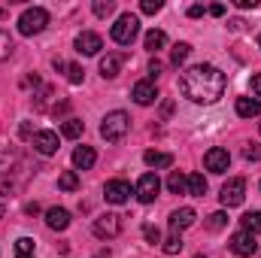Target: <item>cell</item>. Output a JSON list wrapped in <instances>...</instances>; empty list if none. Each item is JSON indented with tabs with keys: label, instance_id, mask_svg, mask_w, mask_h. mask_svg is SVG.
I'll return each mask as SVG.
<instances>
[{
	"label": "cell",
	"instance_id": "cell-1",
	"mask_svg": "<svg viewBox=\"0 0 261 258\" xmlns=\"http://www.w3.org/2000/svg\"><path fill=\"white\" fill-rule=\"evenodd\" d=\"M179 91L192 104H216L225 94V73L213 64H195L179 76Z\"/></svg>",
	"mask_w": 261,
	"mask_h": 258
},
{
	"label": "cell",
	"instance_id": "cell-2",
	"mask_svg": "<svg viewBox=\"0 0 261 258\" xmlns=\"http://www.w3.org/2000/svg\"><path fill=\"white\" fill-rule=\"evenodd\" d=\"M28 179V167L21 152H0V194H9L15 189H21Z\"/></svg>",
	"mask_w": 261,
	"mask_h": 258
},
{
	"label": "cell",
	"instance_id": "cell-3",
	"mask_svg": "<svg viewBox=\"0 0 261 258\" xmlns=\"http://www.w3.org/2000/svg\"><path fill=\"white\" fill-rule=\"evenodd\" d=\"M128 131H130V119H128V113H122V110L107 113L103 122H100V137L107 143H122L128 137Z\"/></svg>",
	"mask_w": 261,
	"mask_h": 258
},
{
	"label": "cell",
	"instance_id": "cell-4",
	"mask_svg": "<svg viewBox=\"0 0 261 258\" xmlns=\"http://www.w3.org/2000/svg\"><path fill=\"white\" fill-rule=\"evenodd\" d=\"M49 24V12L43 6H31L18 15V34L21 37H34V34H43Z\"/></svg>",
	"mask_w": 261,
	"mask_h": 258
},
{
	"label": "cell",
	"instance_id": "cell-5",
	"mask_svg": "<svg viewBox=\"0 0 261 258\" xmlns=\"http://www.w3.org/2000/svg\"><path fill=\"white\" fill-rule=\"evenodd\" d=\"M110 34H113V40H116L119 46H130V43L137 40V34H140V18H137V15H130V12L119 15Z\"/></svg>",
	"mask_w": 261,
	"mask_h": 258
},
{
	"label": "cell",
	"instance_id": "cell-6",
	"mask_svg": "<svg viewBox=\"0 0 261 258\" xmlns=\"http://www.w3.org/2000/svg\"><path fill=\"white\" fill-rule=\"evenodd\" d=\"M91 231H94V237H100V240H113V237L122 234V216H116V213H103V216L94 219Z\"/></svg>",
	"mask_w": 261,
	"mask_h": 258
},
{
	"label": "cell",
	"instance_id": "cell-7",
	"mask_svg": "<svg viewBox=\"0 0 261 258\" xmlns=\"http://www.w3.org/2000/svg\"><path fill=\"white\" fill-rule=\"evenodd\" d=\"M243 197H246V179H240V176H234V179H228L225 186H222V192H219V200H222V207H240L243 203Z\"/></svg>",
	"mask_w": 261,
	"mask_h": 258
},
{
	"label": "cell",
	"instance_id": "cell-8",
	"mask_svg": "<svg viewBox=\"0 0 261 258\" xmlns=\"http://www.w3.org/2000/svg\"><path fill=\"white\" fill-rule=\"evenodd\" d=\"M158 192H161V179H158L155 173H143V176L137 179L134 194H137V200H140V203H155Z\"/></svg>",
	"mask_w": 261,
	"mask_h": 258
},
{
	"label": "cell",
	"instance_id": "cell-9",
	"mask_svg": "<svg viewBox=\"0 0 261 258\" xmlns=\"http://www.w3.org/2000/svg\"><path fill=\"white\" fill-rule=\"evenodd\" d=\"M231 252L240 258H252L258 252V243H255V234H249V231H237L234 237H231Z\"/></svg>",
	"mask_w": 261,
	"mask_h": 258
},
{
	"label": "cell",
	"instance_id": "cell-10",
	"mask_svg": "<svg viewBox=\"0 0 261 258\" xmlns=\"http://www.w3.org/2000/svg\"><path fill=\"white\" fill-rule=\"evenodd\" d=\"M203 164H206V170H210V173H225V170L231 167V155H228V149L213 146V149L203 155Z\"/></svg>",
	"mask_w": 261,
	"mask_h": 258
},
{
	"label": "cell",
	"instance_id": "cell-11",
	"mask_svg": "<svg viewBox=\"0 0 261 258\" xmlns=\"http://www.w3.org/2000/svg\"><path fill=\"white\" fill-rule=\"evenodd\" d=\"M100 49H103L100 34H94V31H82V34L76 37V52H79V55H97Z\"/></svg>",
	"mask_w": 261,
	"mask_h": 258
},
{
	"label": "cell",
	"instance_id": "cell-12",
	"mask_svg": "<svg viewBox=\"0 0 261 258\" xmlns=\"http://www.w3.org/2000/svg\"><path fill=\"white\" fill-rule=\"evenodd\" d=\"M34 149L40 152V155H55L58 152V134L55 131H37L34 134Z\"/></svg>",
	"mask_w": 261,
	"mask_h": 258
},
{
	"label": "cell",
	"instance_id": "cell-13",
	"mask_svg": "<svg viewBox=\"0 0 261 258\" xmlns=\"http://www.w3.org/2000/svg\"><path fill=\"white\" fill-rule=\"evenodd\" d=\"M103 197H107L110 203H125L130 197V183H125V179H110V183L103 186Z\"/></svg>",
	"mask_w": 261,
	"mask_h": 258
},
{
	"label": "cell",
	"instance_id": "cell-14",
	"mask_svg": "<svg viewBox=\"0 0 261 258\" xmlns=\"http://www.w3.org/2000/svg\"><path fill=\"white\" fill-rule=\"evenodd\" d=\"M125 64V52H107L103 58H100V76L103 79H116L119 76V70Z\"/></svg>",
	"mask_w": 261,
	"mask_h": 258
},
{
	"label": "cell",
	"instance_id": "cell-15",
	"mask_svg": "<svg viewBox=\"0 0 261 258\" xmlns=\"http://www.w3.org/2000/svg\"><path fill=\"white\" fill-rule=\"evenodd\" d=\"M130 97H134L140 107H149V104H155V100H158V88H155L152 82H137V85H134V91H130Z\"/></svg>",
	"mask_w": 261,
	"mask_h": 258
},
{
	"label": "cell",
	"instance_id": "cell-16",
	"mask_svg": "<svg viewBox=\"0 0 261 258\" xmlns=\"http://www.w3.org/2000/svg\"><path fill=\"white\" fill-rule=\"evenodd\" d=\"M94 161H97V152H94L91 146H76V149H73V167H76V170H91Z\"/></svg>",
	"mask_w": 261,
	"mask_h": 258
},
{
	"label": "cell",
	"instance_id": "cell-17",
	"mask_svg": "<svg viewBox=\"0 0 261 258\" xmlns=\"http://www.w3.org/2000/svg\"><path fill=\"white\" fill-rule=\"evenodd\" d=\"M195 210H192V207H182V210H173V213H170V228H173V231H182V228H192V225H195Z\"/></svg>",
	"mask_w": 261,
	"mask_h": 258
},
{
	"label": "cell",
	"instance_id": "cell-18",
	"mask_svg": "<svg viewBox=\"0 0 261 258\" xmlns=\"http://www.w3.org/2000/svg\"><path fill=\"white\" fill-rule=\"evenodd\" d=\"M46 225H49L52 231H64L67 225H70V213H67L64 207H52V210H46Z\"/></svg>",
	"mask_w": 261,
	"mask_h": 258
},
{
	"label": "cell",
	"instance_id": "cell-19",
	"mask_svg": "<svg viewBox=\"0 0 261 258\" xmlns=\"http://www.w3.org/2000/svg\"><path fill=\"white\" fill-rule=\"evenodd\" d=\"M237 116H240V119H255V116H261V100L237 97Z\"/></svg>",
	"mask_w": 261,
	"mask_h": 258
},
{
	"label": "cell",
	"instance_id": "cell-20",
	"mask_svg": "<svg viewBox=\"0 0 261 258\" xmlns=\"http://www.w3.org/2000/svg\"><path fill=\"white\" fill-rule=\"evenodd\" d=\"M143 46H146V49H149V52L155 55V52H161V49L167 46V34H164V31H155V28H152V31L146 34V40H143Z\"/></svg>",
	"mask_w": 261,
	"mask_h": 258
},
{
	"label": "cell",
	"instance_id": "cell-21",
	"mask_svg": "<svg viewBox=\"0 0 261 258\" xmlns=\"http://www.w3.org/2000/svg\"><path fill=\"white\" fill-rule=\"evenodd\" d=\"M143 161H146L149 167H173V155H170V152H155V149H149V152L143 155Z\"/></svg>",
	"mask_w": 261,
	"mask_h": 258
},
{
	"label": "cell",
	"instance_id": "cell-22",
	"mask_svg": "<svg viewBox=\"0 0 261 258\" xmlns=\"http://www.w3.org/2000/svg\"><path fill=\"white\" fill-rule=\"evenodd\" d=\"M37 255V243L31 237H18L15 240V258H34Z\"/></svg>",
	"mask_w": 261,
	"mask_h": 258
},
{
	"label": "cell",
	"instance_id": "cell-23",
	"mask_svg": "<svg viewBox=\"0 0 261 258\" xmlns=\"http://www.w3.org/2000/svg\"><path fill=\"white\" fill-rule=\"evenodd\" d=\"M186 192L195 194V197H203V194H206V179H203V173H192V176H189Z\"/></svg>",
	"mask_w": 261,
	"mask_h": 258
},
{
	"label": "cell",
	"instance_id": "cell-24",
	"mask_svg": "<svg viewBox=\"0 0 261 258\" xmlns=\"http://www.w3.org/2000/svg\"><path fill=\"white\" fill-rule=\"evenodd\" d=\"M192 55V46L189 43H176L173 49H170V64L173 67H179V64H186V58Z\"/></svg>",
	"mask_w": 261,
	"mask_h": 258
},
{
	"label": "cell",
	"instance_id": "cell-25",
	"mask_svg": "<svg viewBox=\"0 0 261 258\" xmlns=\"http://www.w3.org/2000/svg\"><path fill=\"white\" fill-rule=\"evenodd\" d=\"M55 67H58V70H64L67 79H70L73 85H79V82H82V76H85V70H82L79 64H64V61H55Z\"/></svg>",
	"mask_w": 261,
	"mask_h": 258
},
{
	"label": "cell",
	"instance_id": "cell-26",
	"mask_svg": "<svg viewBox=\"0 0 261 258\" xmlns=\"http://www.w3.org/2000/svg\"><path fill=\"white\" fill-rule=\"evenodd\" d=\"M82 131H85V125H82L79 119H67L64 125H61V134H64L67 140H79V137H82Z\"/></svg>",
	"mask_w": 261,
	"mask_h": 258
},
{
	"label": "cell",
	"instance_id": "cell-27",
	"mask_svg": "<svg viewBox=\"0 0 261 258\" xmlns=\"http://www.w3.org/2000/svg\"><path fill=\"white\" fill-rule=\"evenodd\" d=\"M58 189H61V192H76V189H79V176H76V170H64V173L58 176Z\"/></svg>",
	"mask_w": 261,
	"mask_h": 258
},
{
	"label": "cell",
	"instance_id": "cell-28",
	"mask_svg": "<svg viewBox=\"0 0 261 258\" xmlns=\"http://www.w3.org/2000/svg\"><path fill=\"white\" fill-rule=\"evenodd\" d=\"M186 183H189V176H182L179 170H173V173L167 176V189L173 194H186Z\"/></svg>",
	"mask_w": 261,
	"mask_h": 258
},
{
	"label": "cell",
	"instance_id": "cell-29",
	"mask_svg": "<svg viewBox=\"0 0 261 258\" xmlns=\"http://www.w3.org/2000/svg\"><path fill=\"white\" fill-rule=\"evenodd\" d=\"M240 225H243V231H249V234H258L261 231V213H246L243 219H240Z\"/></svg>",
	"mask_w": 261,
	"mask_h": 258
},
{
	"label": "cell",
	"instance_id": "cell-30",
	"mask_svg": "<svg viewBox=\"0 0 261 258\" xmlns=\"http://www.w3.org/2000/svg\"><path fill=\"white\" fill-rule=\"evenodd\" d=\"M91 9H94V15H97V18H107V15H113V12H116V3H113V0H94V6H91Z\"/></svg>",
	"mask_w": 261,
	"mask_h": 258
},
{
	"label": "cell",
	"instance_id": "cell-31",
	"mask_svg": "<svg viewBox=\"0 0 261 258\" xmlns=\"http://www.w3.org/2000/svg\"><path fill=\"white\" fill-rule=\"evenodd\" d=\"M164 252H167V255H176V252H182V237H179V231H173V234L164 240Z\"/></svg>",
	"mask_w": 261,
	"mask_h": 258
},
{
	"label": "cell",
	"instance_id": "cell-32",
	"mask_svg": "<svg viewBox=\"0 0 261 258\" xmlns=\"http://www.w3.org/2000/svg\"><path fill=\"white\" fill-rule=\"evenodd\" d=\"M12 49H15V43H12V37L0 28V61H6L9 55H12Z\"/></svg>",
	"mask_w": 261,
	"mask_h": 258
},
{
	"label": "cell",
	"instance_id": "cell-33",
	"mask_svg": "<svg viewBox=\"0 0 261 258\" xmlns=\"http://www.w3.org/2000/svg\"><path fill=\"white\" fill-rule=\"evenodd\" d=\"M225 225H228V216H225V213H213V216H210V222H206V228H210V231H222Z\"/></svg>",
	"mask_w": 261,
	"mask_h": 258
},
{
	"label": "cell",
	"instance_id": "cell-34",
	"mask_svg": "<svg viewBox=\"0 0 261 258\" xmlns=\"http://www.w3.org/2000/svg\"><path fill=\"white\" fill-rule=\"evenodd\" d=\"M243 158H246V161H261V146H255V143L243 146Z\"/></svg>",
	"mask_w": 261,
	"mask_h": 258
},
{
	"label": "cell",
	"instance_id": "cell-35",
	"mask_svg": "<svg viewBox=\"0 0 261 258\" xmlns=\"http://www.w3.org/2000/svg\"><path fill=\"white\" fill-rule=\"evenodd\" d=\"M143 234H146V240H149V243H161V231H158L155 225H149V222H146V225H143Z\"/></svg>",
	"mask_w": 261,
	"mask_h": 258
},
{
	"label": "cell",
	"instance_id": "cell-36",
	"mask_svg": "<svg viewBox=\"0 0 261 258\" xmlns=\"http://www.w3.org/2000/svg\"><path fill=\"white\" fill-rule=\"evenodd\" d=\"M161 6H164V3H161V0H143V3H140V9H143V12H146V15H155V12H158V9H161Z\"/></svg>",
	"mask_w": 261,
	"mask_h": 258
},
{
	"label": "cell",
	"instance_id": "cell-37",
	"mask_svg": "<svg viewBox=\"0 0 261 258\" xmlns=\"http://www.w3.org/2000/svg\"><path fill=\"white\" fill-rule=\"evenodd\" d=\"M161 70H164V64H161L158 58H152V61H149V76H152V79H158V76H161Z\"/></svg>",
	"mask_w": 261,
	"mask_h": 258
},
{
	"label": "cell",
	"instance_id": "cell-38",
	"mask_svg": "<svg viewBox=\"0 0 261 258\" xmlns=\"http://www.w3.org/2000/svg\"><path fill=\"white\" fill-rule=\"evenodd\" d=\"M203 12H206V9H203L200 3H195V6H189V18H200Z\"/></svg>",
	"mask_w": 261,
	"mask_h": 258
},
{
	"label": "cell",
	"instance_id": "cell-39",
	"mask_svg": "<svg viewBox=\"0 0 261 258\" xmlns=\"http://www.w3.org/2000/svg\"><path fill=\"white\" fill-rule=\"evenodd\" d=\"M206 12H210V15H216V18H219V15H225V6H222V3H213V6H210V9H206Z\"/></svg>",
	"mask_w": 261,
	"mask_h": 258
},
{
	"label": "cell",
	"instance_id": "cell-40",
	"mask_svg": "<svg viewBox=\"0 0 261 258\" xmlns=\"http://www.w3.org/2000/svg\"><path fill=\"white\" fill-rule=\"evenodd\" d=\"M252 91H255V97H261V73L252 76Z\"/></svg>",
	"mask_w": 261,
	"mask_h": 258
},
{
	"label": "cell",
	"instance_id": "cell-41",
	"mask_svg": "<svg viewBox=\"0 0 261 258\" xmlns=\"http://www.w3.org/2000/svg\"><path fill=\"white\" fill-rule=\"evenodd\" d=\"M237 6H240V9H255L258 0H237Z\"/></svg>",
	"mask_w": 261,
	"mask_h": 258
},
{
	"label": "cell",
	"instance_id": "cell-42",
	"mask_svg": "<svg viewBox=\"0 0 261 258\" xmlns=\"http://www.w3.org/2000/svg\"><path fill=\"white\" fill-rule=\"evenodd\" d=\"M21 137H24V140H31V137H34V131H31V122H24V125H21Z\"/></svg>",
	"mask_w": 261,
	"mask_h": 258
},
{
	"label": "cell",
	"instance_id": "cell-43",
	"mask_svg": "<svg viewBox=\"0 0 261 258\" xmlns=\"http://www.w3.org/2000/svg\"><path fill=\"white\" fill-rule=\"evenodd\" d=\"M91 258H113V255H110V249H100V252H94Z\"/></svg>",
	"mask_w": 261,
	"mask_h": 258
},
{
	"label": "cell",
	"instance_id": "cell-44",
	"mask_svg": "<svg viewBox=\"0 0 261 258\" xmlns=\"http://www.w3.org/2000/svg\"><path fill=\"white\" fill-rule=\"evenodd\" d=\"M3 213H6V210H3V203H0V219H3Z\"/></svg>",
	"mask_w": 261,
	"mask_h": 258
},
{
	"label": "cell",
	"instance_id": "cell-45",
	"mask_svg": "<svg viewBox=\"0 0 261 258\" xmlns=\"http://www.w3.org/2000/svg\"><path fill=\"white\" fill-rule=\"evenodd\" d=\"M258 46H261V37H258Z\"/></svg>",
	"mask_w": 261,
	"mask_h": 258
},
{
	"label": "cell",
	"instance_id": "cell-46",
	"mask_svg": "<svg viewBox=\"0 0 261 258\" xmlns=\"http://www.w3.org/2000/svg\"><path fill=\"white\" fill-rule=\"evenodd\" d=\"M258 128H261V125H258Z\"/></svg>",
	"mask_w": 261,
	"mask_h": 258
}]
</instances>
